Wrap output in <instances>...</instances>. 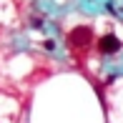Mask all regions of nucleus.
<instances>
[{
  "mask_svg": "<svg viewBox=\"0 0 123 123\" xmlns=\"http://www.w3.org/2000/svg\"><path fill=\"white\" fill-rule=\"evenodd\" d=\"M68 43H70V48H88L93 43V30L88 25H78L68 33Z\"/></svg>",
  "mask_w": 123,
  "mask_h": 123,
  "instance_id": "nucleus-1",
  "label": "nucleus"
},
{
  "mask_svg": "<svg viewBox=\"0 0 123 123\" xmlns=\"http://www.w3.org/2000/svg\"><path fill=\"white\" fill-rule=\"evenodd\" d=\"M43 45H45V50H53V48H55V43H53V40H45Z\"/></svg>",
  "mask_w": 123,
  "mask_h": 123,
  "instance_id": "nucleus-3",
  "label": "nucleus"
},
{
  "mask_svg": "<svg viewBox=\"0 0 123 123\" xmlns=\"http://www.w3.org/2000/svg\"><path fill=\"white\" fill-rule=\"evenodd\" d=\"M121 48H123L121 38L113 35V33H108V35H103V38L98 40V50H100L103 55H113V53H118Z\"/></svg>",
  "mask_w": 123,
  "mask_h": 123,
  "instance_id": "nucleus-2",
  "label": "nucleus"
}]
</instances>
